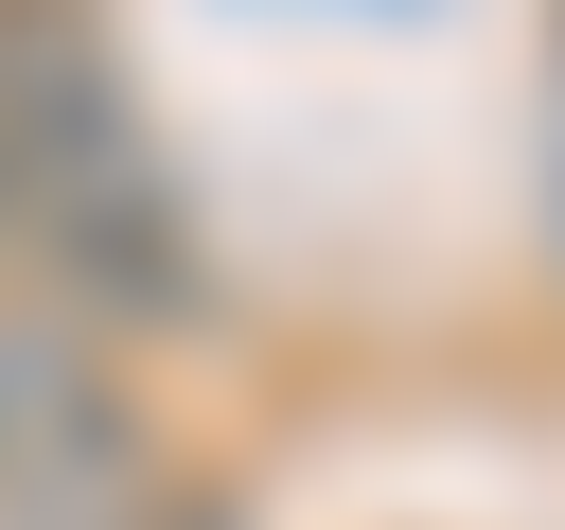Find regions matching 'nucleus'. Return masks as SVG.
<instances>
[{
	"label": "nucleus",
	"instance_id": "obj_1",
	"mask_svg": "<svg viewBox=\"0 0 565 530\" xmlns=\"http://www.w3.org/2000/svg\"><path fill=\"white\" fill-rule=\"evenodd\" d=\"M106 530H247V512H230V495H159V512H141V495H124V512H106Z\"/></svg>",
	"mask_w": 565,
	"mask_h": 530
},
{
	"label": "nucleus",
	"instance_id": "obj_2",
	"mask_svg": "<svg viewBox=\"0 0 565 530\" xmlns=\"http://www.w3.org/2000/svg\"><path fill=\"white\" fill-rule=\"evenodd\" d=\"M547 71H565V18H547Z\"/></svg>",
	"mask_w": 565,
	"mask_h": 530
}]
</instances>
